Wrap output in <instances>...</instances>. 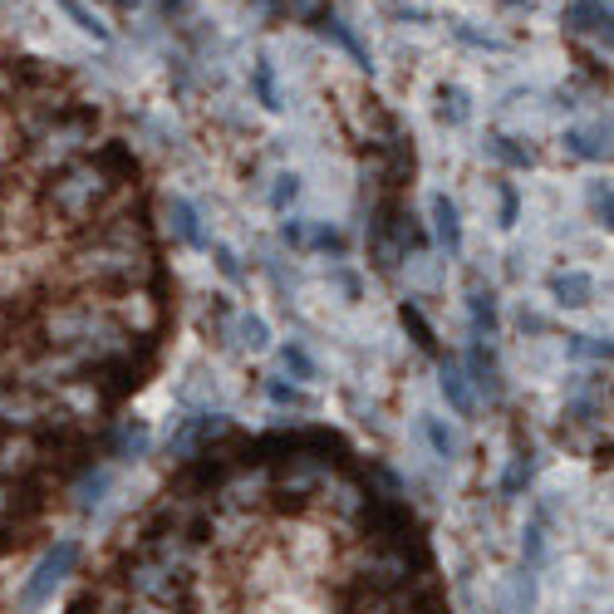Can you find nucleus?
I'll return each instance as SVG.
<instances>
[{
	"instance_id": "nucleus-1",
	"label": "nucleus",
	"mask_w": 614,
	"mask_h": 614,
	"mask_svg": "<svg viewBox=\"0 0 614 614\" xmlns=\"http://www.w3.org/2000/svg\"><path fill=\"white\" fill-rule=\"evenodd\" d=\"M109 197H113V182L94 168L89 158H79V163L59 168L55 177H45V207L74 226L99 222V207H104Z\"/></svg>"
},
{
	"instance_id": "nucleus-2",
	"label": "nucleus",
	"mask_w": 614,
	"mask_h": 614,
	"mask_svg": "<svg viewBox=\"0 0 614 614\" xmlns=\"http://www.w3.org/2000/svg\"><path fill=\"white\" fill-rule=\"evenodd\" d=\"M74 565H79V541H59L55 551H50V556L35 565V580L25 585L20 605H25V610H35L40 600H50V590H55V585L64 580V575H69V570H74Z\"/></svg>"
},
{
	"instance_id": "nucleus-3",
	"label": "nucleus",
	"mask_w": 614,
	"mask_h": 614,
	"mask_svg": "<svg viewBox=\"0 0 614 614\" xmlns=\"http://www.w3.org/2000/svg\"><path fill=\"white\" fill-rule=\"evenodd\" d=\"M310 25H315V30H320L325 40H335L339 50H344V55L354 59V64H359L364 74H374V55H369V50L359 45V35H354V30H349V25L339 20L335 10H310Z\"/></svg>"
},
{
	"instance_id": "nucleus-4",
	"label": "nucleus",
	"mask_w": 614,
	"mask_h": 614,
	"mask_svg": "<svg viewBox=\"0 0 614 614\" xmlns=\"http://www.w3.org/2000/svg\"><path fill=\"white\" fill-rule=\"evenodd\" d=\"M89 163L104 172L113 187H123V182H138V172H143V168H138V158H133V148H128L123 138H109V143H99V153H94Z\"/></svg>"
},
{
	"instance_id": "nucleus-5",
	"label": "nucleus",
	"mask_w": 614,
	"mask_h": 614,
	"mask_svg": "<svg viewBox=\"0 0 614 614\" xmlns=\"http://www.w3.org/2000/svg\"><path fill=\"white\" fill-rule=\"evenodd\" d=\"M565 30L570 35H605L610 40V5L605 0H570L565 5Z\"/></svg>"
},
{
	"instance_id": "nucleus-6",
	"label": "nucleus",
	"mask_w": 614,
	"mask_h": 614,
	"mask_svg": "<svg viewBox=\"0 0 614 614\" xmlns=\"http://www.w3.org/2000/svg\"><path fill=\"white\" fill-rule=\"evenodd\" d=\"M428 212H433V236H438V246H443L447 256H462V217H457V202L438 192L433 202H428Z\"/></svg>"
},
{
	"instance_id": "nucleus-7",
	"label": "nucleus",
	"mask_w": 614,
	"mask_h": 614,
	"mask_svg": "<svg viewBox=\"0 0 614 614\" xmlns=\"http://www.w3.org/2000/svg\"><path fill=\"white\" fill-rule=\"evenodd\" d=\"M551 295H556V305H565V310H585L595 300V280L585 276V271H556L551 276Z\"/></svg>"
},
{
	"instance_id": "nucleus-8",
	"label": "nucleus",
	"mask_w": 614,
	"mask_h": 614,
	"mask_svg": "<svg viewBox=\"0 0 614 614\" xmlns=\"http://www.w3.org/2000/svg\"><path fill=\"white\" fill-rule=\"evenodd\" d=\"M438 389H443V398L452 403V413L457 418H472V389H467V374H462V364H452V359H443V374H438Z\"/></svg>"
},
{
	"instance_id": "nucleus-9",
	"label": "nucleus",
	"mask_w": 614,
	"mask_h": 614,
	"mask_svg": "<svg viewBox=\"0 0 614 614\" xmlns=\"http://www.w3.org/2000/svg\"><path fill=\"white\" fill-rule=\"evenodd\" d=\"M467 374H472V384L487 393L492 403L502 398V374H497V359H492V349L472 344V349H467Z\"/></svg>"
},
{
	"instance_id": "nucleus-10",
	"label": "nucleus",
	"mask_w": 614,
	"mask_h": 614,
	"mask_svg": "<svg viewBox=\"0 0 614 614\" xmlns=\"http://www.w3.org/2000/svg\"><path fill=\"white\" fill-rule=\"evenodd\" d=\"M398 320H403L408 339H413V344H418L423 354H438V330L428 325V315H423V310H418L413 300H403V305H398Z\"/></svg>"
},
{
	"instance_id": "nucleus-11",
	"label": "nucleus",
	"mask_w": 614,
	"mask_h": 614,
	"mask_svg": "<svg viewBox=\"0 0 614 614\" xmlns=\"http://www.w3.org/2000/svg\"><path fill=\"white\" fill-rule=\"evenodd\" d=\"M467 310H472V330H477V339L497 335V325H502V320H497V295H492V290H482V285H477V290H472V300H467Z\"/></svg>"
},
{
	"instance_id": "nucleus-12",
	"label": "nucleus",
	"mask_w": 614,
	"mask_h": 614,
	"mask_svg": "<svg viewBox=\"0 0 614 614\" xmlns=\"http://www.w3.org/2000/svg\"><path fill=\"white\" fill-rule=\"evenodd\" d=\"M168 217H172V231H177V241H187V246H207V236H202V226H197V207H192L187 197H172V202H168Z\"/></svg>"
},
{
	"instance_id": "nucleus-13",
	"label": "nucleus",
	"mask_w": 614,
	"mask_h": 614,
	"mask_svg": "<svg viewBox=\"0 0 614 614\" xmlns=\"http://www.w3.org/2000/svg\"><path fill=\"white\" fill-rule=\"evenodd\" d=\"M610 133H590V128H570L565 133V148H570V158H580V163H600L605 153H610V143H605Z\"/></svg>"
},
{
	"instance_id": "nucleus-14",
	"label": "nucleus",
	"mask_w": 614,
	"mask_h": 614,
	"mask_svg": "<svg viewBox=\"0 0 614 614\" xmlns=\"http://www.w3.org/2000/svg\"><path fill=\"white\" fill-rule=\"evenodd\" d=\"M251 89H256V99H261V109L280 113L285 104H280V89H276V64L271 59H256L251 64Z\"/></svg>"
},
{
	"instance_id": "nucleus-15",
	"label": "nucleus",
	"mask_w": 614,
	"mask_h": 614,
	"mask_svg": "<svg viewBox=\"0 0 614 614\" xmlns=\"http://www.w3.org/2000/svg\"><path fill=\"white\" fill-rule=\"evenodd\" d=\"M143 447H148V428H143V423H123V428L109 438V457L133 462V457H143Z\"/></svg>"
},
{
	"instance_id": "nucleus-16",
	"label": "nucleus",
	"mask_w": 614,
	"mask_h": 614,
	"mask_svg": "<svg viewBox=\"0 0 614 614\" xmlns=\"http://www.w3.org/2000/svg\"><path fill=\"white\" fill-rule=\"evenodd\" d=\"M438 118H443V123H452V128H462V123L472 118V99H467V89L443 84V89H438Z\"/></svg>"
},
{
	"instance_id": "nucleus-17",
	"label": "nucleus",
	"mask_w": 614,
	"mask_h": 614,
	"mask_svg": "<svg viewBox=\"0 0 614 614\" xmlns=\"http://www.w3.org/2000/svg\"><path fill=\"white\" fill-rule=\"evenodd\" d=\"M487 153H492L497 163H506V168H516V172L536 163V153H531V148H521L516 138H506V133H492V138H487Z\"/></svg>"
},
{
	"instance_id": "nucleus-18",
	"label": "nucleus",
	"mask_w": 614,
	"mask_h": 614,
	"mask_svg": "<svg viewBox=\"0 0 614 614\" xmlns=\"http://www.w3.org/2000/svg\"><path fill=\"white\" fill-rule=\"evenodd\" d=\"M59 10H64L84 35H94L99 45H109V25H99V15H94V10H84V0H59Z\"/></svg>"
},
{
	"instance_id": "nucleus-19",
	"label": "nucleus",
	"mask_w": 614,
	"mask_h": 614,
	"mask_svg": "<svg viewBox=\"0 0 614 614\" xmlns=\"http://www.w3.org/2000/svg\"><path fill=\"white\" fill-rule=\"evenodd\" d=\"M423 433H428V443H433V452H438L443 462H452V457L462 452V447H457V438L447 433V428L438 423V418H423Z\"/></svg>"
},
{
	"instance_id": "nucleus-20",
	"label": "nucleus",
	"mask_w": 614,
	"mask_h": 614,
	"mask_svg": "<svg viewBox=\"0 0 614 614\" xmlns=\"http://www.w3.org/2000/svg\"><path fill=\"white\" fill-rule=\"evenodd\" d=\"M280 364H285L295 379H315V359H310L300 344H285V349H280Z\"/></svg>"
},
{
	"instance_id": "nucleus-21",
	"label": "nucleus",
	"mask_w": 614,
	"mask_h": 614,
	"mask_svg": "<svg viewBox=\"0 0 614 614\" xmlns=\"http://www.w3.org/2000/svg\"><path fill=\"white\" fill-rule=\"evenodd\" d=\"M526 482H531V452H521V457H516V462L506 467V477H502V492H506V497H511V492H521Z\"/></svg>"
},
{
	"instance_id": "nucleus-22",
	"label": "nucleus",
	"mask_w": 614,
	"mask_h": 614,
	"mask_svg": "<svg viewBox=\"0 0 614 614\" xmlns=\"http://www.w3.org/2000/svg\"><path fill=\"white\" fill-rule=\"evenodd\" d=\"M590 212H595V222H614V202H610V182H595L590 187Z\"/></svg>"
},
{
	"instance_id": "nucleus-23",
	"label": "nucleus",
	"mask_w": 614,
	"mask_h": 614,
	"mask_svg": "<svg viewBox=\"0 0 614 614\" xmlns=\"http://www.w3.org/2000/svg\"><path fill=\"white\" fill-rule=\"evenodd\" d=\"M295 197H300V177H295V172H285V177H276V192H271V207H276V212H285V207H290Z\"/></svg>"
},
{
	"instance_id": "nucleus-24",
	"label": "nucleus",
	"mask_w": 614,
	"mask_h": 614,
	"mask_svg": "<svg viewBox=\"0 0 614 614\" xmlns=\"http://www.w3.org/2000/svg\"><path fill=\"white\" fill-rule=\"evenodd\" d=\"M305 241H315L320 251H330V256H344V236L339 231H330V226H320L315 236H305Z\"/></svg>"
},
{
	"instance_id": "nucleus-25",
	"label": "nucleus",
	"mask_w": 614,
	"mask_h": 614,
	"mask_svg": "<svg viewBox=\"0 0 614 614\" xmlns=\"http://www.w3.org/2000/svg\"><path fill=\"white\" fill-rule=\"evenodd\" d=\"M516 212H521V197L511 182H502V226H516Z\"/></svg>"
},
{
	"instance_id": "nucleus-26",
	"label": "nucleus",
	"mask_w": 614,
	"mask_h": 614,
	"mask_svg": "<svg viewBox=\"0 0 614 614\" xmlns=\"http://www.w3.org/2000/svg\"><path fill=\"white\" fill-rule=\"evenodd\" d=\"M217 251V266H222V276L226 280H241V261H236V251L231 246H212Z\"/></svg>"
},
{
	"instance_id": "nucleus-27",
	"label": "nucleus",
	"mask_w": 614,
	"mask_h": 614,
	"mask_svg": "<svg viewBox=\"0 0 614 614\" xmlns=\"http://www.w3.org/2000/svg\"><path fill=\"white\" fill-rule=\"evenodd\" d=\"M457 40H462V45H477V50H502V40H492V35H477V30H467V25H457Z\"/></svg>"
},
{
	"instance_id": "nucleus-28",
	"label": "nucleus",
	"mask_w": 614,
	"mask_h": 614,
	"mask_svg": "<svg viewBox=\"0 0 614 614\" xmlns=\"http://www.w3.org/2000/svg\"><path fill=\"white\" fill-rule=\"evenodd\" d=\"M271 403H285V408H305V393L300 389H285V384H271Z\"/></svg>"
},
{
	"instance_id": "nucleus-29",
	"label": "nucleus",
	"mask_w": 614,
	"mask_h": 614,
	"mask_svg": "<svg viewBox=\"0 0 614 614\" xmlns=\"http://www.w3.org/2000/svg\"><path fill=\"white\" fill-rule=\"evenodd\" d=\"M541 556H546V541H541V526H531V531H526V560L541 565Z\"/></svg>"
},
{
	"instance_id": "nucleus-30",
	"label": "nucleus",
	"mask_w": 614,
	"mask_h": 614,
	"mask_svg": "<svg viewBox=\"0 0 614 614\" xmlns=\"http://www.w3.org/2000/svg\"><path fill=\"white\" fill-rule=\"evenodd\" d=\"M241 335H246L251 349H266V325L261 320H241Z\"/></svg>"
},
{
	"instance_id": "nucleus-31",
	"label": "nucleus",
	"mask_w": 614,
	"mask_h": 614,
	"mask_svg": "<svg viewBox=\"0 0 614 614\" xmlns=\"http://www.w3.org/2000/svg\"><path fill=\"white\" fill-rule=\"evenodd\" d=\"M280 236H285L290 246H305V222H300V217H290V222L280 226Z\"/></svg>"
},
{
	"instance_id": "nucleus-32",
	"label": "nucleus",
	"mask_w": 614,
	"mask_h": 614,
	"mask_svg": "<svg viewBox=\"0 0 614 614\" xmlns=\"http://www.w3.org/2000/svg\"><path fill=\"white\" fill-rule=\"evenodd\" d=\"M521 330H531V335H541V330H546V320H541V315H526V310H521Z\"/></svg>"
},
{
	"instance_id": "nucleus-33",
	"label": "nucleus",
	"mask_w": 614,
	"mask_h": 614,
	"mask_svg": "<svg viewBox=\"0 0 614 614\" xmlns=\"http://www.w3.org/2000/svg\"><path fill=\"white\" fill-rule=\"evenodd\" d=\"M104 5H113V10H123V15H128V10H138L143 0H104Z\"/></svg>"
}]
</instances>
